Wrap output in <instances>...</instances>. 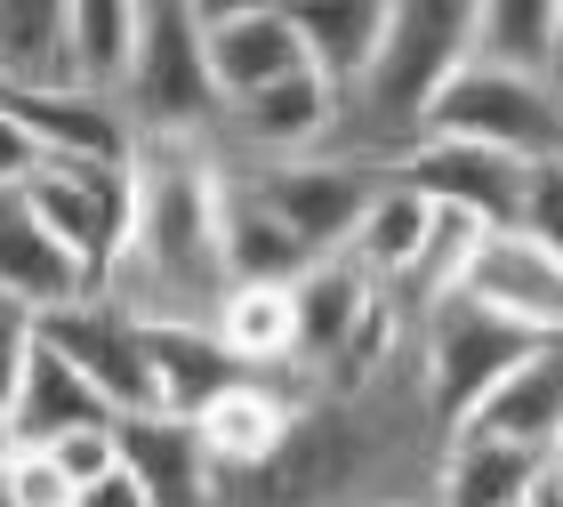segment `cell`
<instances>
[{"instance_id":"6da1fadb","label":"cell","mask_w":563,"mask_h":507,"mask_svg":"<svg viewBox=\"0 0 563 507\" xmlns=\"http://www.w3.org/2000/svg\"><path fill=\"white\" fill-rule=\"evenodd\" d=\"M451 427L427 403L419 354L363 387H306L274 467L218 484V507H434Z\"/></svg>"},{"instance_id":"7a4b0ae2","label":"cell","mask_w":563,"mask_h":507,"mask_svg":"<svg viewBox=\"0 0 563 507\" xmlns=\"http://www.w3.org/2000/svg\"><path fill=\"white\" fill-rule=\"evenodd\" d=\"M218 201V145H137V225L106 283V298L130 322H210L225 307Z\"/></svg>"},{"instance_id":"3957f363","label":"cell","mask_w":563,"mask_h":507,"mask_svg":"<svg viewBox=\"0 0 563 507\" xmlns=\"http://www.w3.org/2000/svg\"><path fill=\"white\" fill-rule=\"evenodd\" d=\"M137 145H210L225 121V97L210 81V41H201V0H145L137 65L121 89Z\"/></svg>"},{"instance_id":"277c9868","label":"cell","mask_w":563,"mask_h":507,"mask_svg":"<svg viewBox=\"0 0 563 507\" xmlns=\"http://www.w3.org/2000/svg\"><path fill=\"white\" fill-rule=\"evenodd\" d=\"M531 346H540V339H523L516 322H499L492 307H475L467 290L443 298V307H427V315H411V354H419L427 403L443 411L451 436L492 403V387L523 363Z\"/></svg>"},{"instance_id":"5b68a950","label":"cell","mask_w":563,"mask_h":507,"mask_svg":"<svg viewBox=\"0 0 563 507\" xmlns=\"http://www.w3.org/2000/svg\"><path fill=\"white\" fill-rule=\"evenodd\" d=\"M24 201H33V218L81 258V274L97 283V298H106L121 250H130V225H137V162H48L33 186H24Z\"/></svg>"},{"instance_id":"8992f818","label":"cell","mask_w":563,"mask_h":507,"mask_svg":"<svg viewBox=\"0 0 563 507\" xmlns=\"http://www.w3.org/2000/svg\"><path fill=\"white\" fill-rule=\"evenodd\" d=\"M427 137H467V145H492V154H516V162H555L563 154V89L467 65L434 97Z\"/></svg>"},{"instance_id":"52a82bcc","label":"cell","mask_w":563,"mask_h":507,"mask_svg":"<svg viewBox=\"0 0 563 507\" xmlns=\"http://www.w3.org/2000/svg\"><path fill=\"white\" fill-rule=\"evenodd\" d=\"M225 169H234V162H225ZM242 177L258 186L266 210L306 242V258H314V266L322 258H346V242H354V225H363L371 194L387 186V169L346 162V154H306V162H274V169H242Z\"/></svg>"},{"instance_id":"ba28073f","label":"cell","mask_w":563,"mask_h":507,"mask_svg":"<svg viewBox=\"0 0 563 507\" xmlns=\"http://www.w3.org/2000/svg\"><path fill=\"white\" fill-rule=\"evenodd\" d=\"M41 339L65 354L73 371L106 395L113 419H145L162 411V378H153V346H145V322H130L113 298H89V307H65L41 322Z\"/></svg>"},{"instance_id":"9c48e42d","label":"cell","mask_w":563,"mask_h":507,"mask_svg":"<svg viewBox=\"0 0 563 507\" xmlns=\"http://www.w3.org/2000/svg\"><path fill=\"white\" fill-rule=\"evenodd\" d=\"M402 186H419L434 210L475 218L483 234H507V225H523L531 162L492 154V145H467V137H419V154L402 162Z\"/></svg>"},{"instance_id":"30bf717a","label":"cell","mask_w":563,"mask_h":507,"mask_svg":"<svg viewBox=\"0 0 563 507\" xmlns=\"http://www.w3.org/2000/svg\"><path fill=\"white\" fill-rule=\"evenodd\" d=\"M298 403H306V378H250V371L225 395L201 403L194 436H201V460H210L218 484H242V475L274 467V451L298 427Z\"/></svg>"},{"instance_id":"8fae6325","label":"cell","mask_w":563,"mask_h":507,"mask_svg":"<svg viewBox=\"0 0 563 507\" xmlns=\"http://www.w3.org/2000/svg\"><path fill=\"white\" fill-rule=\"evenodd\" d=\"M201 41H210V81L225 106L306 73V41L274 0H201Z\"/></svg>"},{"instance_id":"7c38bea8","label":"cell","mask_w":563,"mask_h":507,"mask_svg":"<svg viewBox=\"0 0 563 507\" xmlns=\"http://www.w3.org/2000/svg\"><path fill=\"white\" fill-rule=\"evenodd\" d=\"M467 298H475V307H492L499 322H516L523 339H563V258H548L523 225L475 242Z\"/></svg>"},{"instance_id":"4fadbf2b","label":"cell","mask_w":563,"mask_h":507,"mask_svg":"<svg viewBox=\"0 0 563 507\" xmlns=\"http://www.w3.org/2000/svg\"><path fill=\"white\" fill-rule=\"evenodd\" d=\"M0 298H9V307H24V315H41V322L97 298V283L81 274V258H73V250L33 218L24 186L0 194Z\"/></svg>"},{"instance_id":"5bb4252c","label":"cell","mask_w":563,"mask_h":507,"mask_svg":"<svg viewBox=\"0 0 563 507\" xmlns=\"http://www.w3.org/2000/svg\"><path fill=\"white\" fill-rule=\"evenodd\" d=\"M73 0H0V97H73Z\"/></svg>"},{"instance_id":"9a60e30c","label":"cell","mask_w":563,"mask_h":507,"mask_svg":"<svg viewBox=\"0 0 563 507\" xmlns=\"http://www.w3.org/2000/svg\"><path fill=\"white\" fill-rule=\"evenodd\" d=\"M459 436L523 443V451H540V460H555V443H563V339H540V346H531L523 363L492 387V403L459 427Z\"/></svg>"},{"instance_id":"2e32d148","label":"cell","mask_w":563,"mask_h":507,"mask_svg":"<svg viewBox=\"0 0 563 507\" xmlns=\"http://www.w3.org/2000/svg\"><path fill=\"white\" fill-rule=\"evenodd\" d=\"M113 436H121V467L137 475V492L153 507H218V475L201 460L194 419L145 411V419H113Z\"/></svg>"},{"instance_id":"e0dca14e","label":"cell","mask_w":563,"mask_h":507,"mask_svg":"<svg viewBox=\"0 0 563 507\" xmlns=\"http://www.w3.org/2000/svg\"><path fill=\"white\" fill-rule=\"evenodd\" d=\"M387 9L395 0H306V9H290L298 41H306V73L330 97H346L371 73L378 41H387Z\"/></svg>"},{"instance_id":"ac0fdd59","label":"cell","mask_w":563,"mask_h":507,"mask_svg":"<svg viewBox=\"0 0 563 507\" xmlns=\"http://www.w3.org/2000/svg\"><path fill=\"white\" fill-rule=\"evenodd\" d=\"M540 451L523 443H492V436H451L443 451V475H434V507H523L531 492L548 484Z\"/></svg>"},{"instance_id":"d6986e66","label":"cell","mask_w":563,"mask_h":507,"mask_svg":"<svg viewBox=\"0 0 563 507\" xmlns=\"http://www.w3.org/2000/svg\"><path fill=\"white\" fill-rule=\"evenodd\" d=\"M475 65L555 81L563 73V0H475Z\"/></svg>"},{"instance_id":"ffe728a7","label":"cell","mask_w":563,"mask_h":507,"mask_svg":"<svg viewBox=\"0 0 563 507\" xmlns=\"http://www.w3.org/2000/svg\"><path fill=\"white\" fill-rule=\"evenodd\" d=\"M9 427H16V443L48 451L57 436H73V427H113V411H106V395H97L89 378L41 339V346H33V363H24L16 403H9Z\"/></svg>"},{"instance_id":"44dd1931","label":"cell","mask_w":563,"mask_h":507,"mask_svg":"<svg viewBox=\"0 0 563 507\" xmlns=\"http://www.w3.org/2000/svg\"><path fill=\"white\" fill-rule=\"evenodd\" d=\"M290 298H298V371L322 378L330 354L346 346V331L371 315L378 283H371L363 266H346V258H322V266H306L298 283H290Z\"/></svg>"},{"instance_id":"7402d4cb","label":"cell","mask_w":563,"mask_h":507,"mask_svg":"<svg viewBox=\"0 0 563 507\" xmlns=\"http://www.w3.org/2000/svg\"><path fill=\"white\" fill-rule=\"evenodd\" d=\"M24 130L41 137L48 162H137V130L113 97H24Z\"/></svg>"},{"instance_id":"603a6c76","label":"cell","mask_w":563,"mask_h":507,"mask_svg":"<svg viewBox=\"0 0 563 507\" xmlns=\"http://www.w3.org/2000/svg\"><path fill=\"white\" fill-rule=\"evenodd\" d=\"M427 234H434V201L419 186H402V177H387V186L371 194L363 225H354V242H346V266H363L378 290H395L402 274L419 266Z\"/></svg>"},{"instance_id":"cb8c5ba5","label":"cell","mask_w":563,"mask_h":507,"mask_svg":"<svg viewBox=\"0 0 563 507\" xmlns=\"http://www.w3.org/2000/svg\"><path fill=\"white\" fill-rule=\"evenodd\" d=\"M145 346H153V378H162V411L177 419H194L210 395L242 378V363L218 346L210 322H145Z\"/></svg>"},{"instance_id":"d4e9b609","label":"cell","mask_w":563,"mask_h":507,"mask_svg":"<svg viewBox=\"0 0 563 507\" xmlns=\"http://www.w3.org/2000/svg\"><path fill=\"white\" fill-rule=\"evenodd\" d=\"M137 24H145V0H73V81H81V97L121 106L137 65Z\"/></svg>"},{"instance_id":"484cf974","label":"cell","mask_w":563,"mask_h":507,"mask_svg":"<svg viewBox=\"0 0 563 507\" xmlns=\"http://www.w3.org/2000/svg\"><path fill=\"white\" fill-rule=\"evenodd\" d=\"M48 460L65 467L73 499H81L89 484H106V475L121 467V436H113V427H73V436H57V443H48Z\"/></svg>"},{"instance_id":"4316f807","label":"cell","mask_w":563,"mask_h":507,"mask_svg":"<svg viewBox=\"0 0 563 507\" xmlns=\"http://www.w3.org/2000/svg\"><path fill=\"white\" fill-rule=\"evenodd\" d=\"M523 234L563 258V162H531V194H523Z\"/></svg>"},{"instance_id":"83f0119b","label":"cell","mask_w":563,"mask_h":507,"mask_svg":"<svg viewBox=\"0 0 563 507\" xmlns=\"http://www.w3.org/2000/svg\"><path fill=\"white\" fill-rule=\"evenodd\" d=\"M9 492H16V507H73L65 467L48 460V451H33V443H16V451H9Z\"/></svg>"},{"instance_id":"f1b7e54d","label":"cell","mask_w":563,"mask_h":507,"mask_svg":"<svg viewBox=\"0 0 563 507\" xmlns=\"http://www.w3.org/2000/svg\"><path fill=\"white\" fill-rule=\"evenodd\" d=\"M33 346H41V315H24V307H9V298H0V411L16 403Z\"/></svg>"},{"instance_id":"f546056e","label":"cell","mask_w":563,"mask_h":507,"mask_svg":"<svg viewBox=\"0 0 563 507\" xmlns=\"http://www.w3.org/2000/svg\"><path fill=\"white\" fill-rule=\"evenodd\" d=\"M48 169V154H41V137L24 130V113L0 97V194H16V186H33V177Z\"/></svg>"},{"instance_id":"4dcf8cb0","label":"cell","mask_w":563,"mask_h":507,"mask_svg":"<svg viewBox=\"0 0 563 507\" xmlns=\"http://www.w3.org/2000/svg\"><path fill=\"white\" fill-rule=\"evenodd\" d=\"M73 507H153V499L137 492V475H130V467H113L106 484H89V492L73 499Z\"/></svg>"},{"instance_id":"1f68e13d","label":"cell","mask_w":563,"mask_h":507,"mask_svg":"<svg viewBox=\"0 0 563 507\" xmlns=\"http://www.w3.org/2000/svg\"><path fill=\"white\" fill-rule=\"evenodd\" d=\"M523 507H563V475H555V467H548V484H540V492H531V499H523Z\"/></svg>"},{"instance_id":"d6a6232c","label":"cell","mask_w":563,"mask_h":507,"mask_svg":"<svg viewBox=\"0 0 563 507\" xmlns=\"http://www.w3.org/2000/svg\"><path fill=\"white\" fill-rule=\"evenodd\" d=\"M9 451H16V427H9V411H0V460H9Z\"/></svg>"},{"instance_id":"836d02e7","label":"cell","mask_w":563,"mask_h":507,"mask_svg":"<svg viewBox=\"0 0 563 507\" xmlns=\"http://www.w3.org/2000/svg\"><path fill=\"white\" fill-rule=\"evenodd\" d=\"M0 507H16V492H9V460H0Z\"/></svg>"},{"instance_id":"e575fe53","label":"cell","mask_w":563,"mask_h":507,"mask_svg":"<svg viewBox=\"0 0 563 507\" xmlns=\"http://www.w3.org/2000/svg\"><path fill=\"white\" fill-rule=\"evenodd\" d=\"M555 475H563V443H555Z\"/></svg>"},{"instance_id":"d590c367","label":"cell","mask_w":563,"mask_h":507,"mask_svg":"<svg viewBox=\"0 0 563 507\" xmlns=\"http://www.w3.org/2000/svg\"><path fill=\"white\" fill-rule=\"evenodd\" d=\"M555 89H563V73H555Z\"/></svg>"},{"instance_id":"8d00e7d4","label":"cell","mask_w":563,"mask_h":507,"mask_svg":"<svg viewBox=\"0 0 563 507\" xmlns=\"http://www.w3.org/2000/svg\"><path fill=\"white\" fill-rule=\"evenodd\" d=\"M555 162H563V154H555Z\"/></svg>"}]
</instances>
